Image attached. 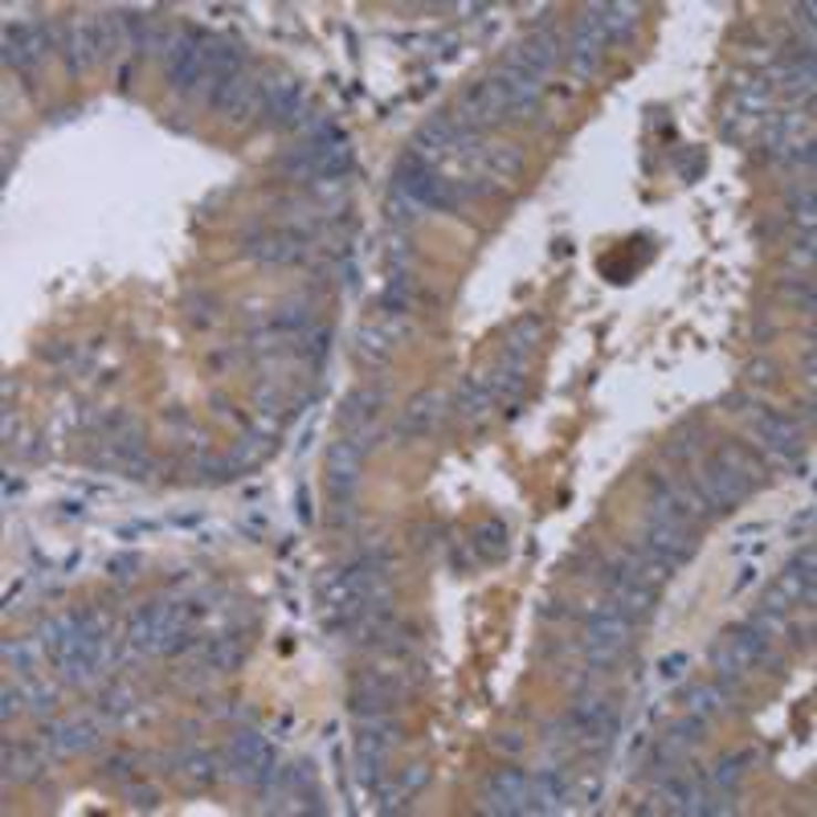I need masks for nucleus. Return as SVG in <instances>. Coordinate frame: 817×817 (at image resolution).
<instances>
[{
    "label": "nucleus",
    "instance_id": "nucleus-47",
    "mask_svg": "<svg viewBox=\"0 0 817 817\" xmlns=\"http://www.w3.org/2000/svg\"><path fill=\"white\" fill-rule=\"evenodd\" d=\"M744 380H748V385H756V389H773V385L781 380L777 360H768V356H756V360L744 368Z\"/></svg>",
    "mask_w": 817,
    "mask_h": 817
},
{
    "label": "nucleus",
    "instance_id": "nucleus-3",
    "mask_svg": "<svg viewBox=\"0 0 817 817\" xmlns=\"http://www.w3.org/2000/svg\"><path fill=\"white\" fill-rule=\"evenodd\" d=\"M127 646L135 654H176L188 646V609L172 601H151L127 621Z\"/></svg>",
    "mask_w": 817,
    "mask_h": 817
},
{
    "label": "nucleus",
    "instance_id": "nucleus-14",
    "mask_svg": "<svg viewBox=\"0 0 817 817\" xmlns=\"http://www.w3.org/2000/svg\"><path fill=\"white\" fill-rule=\"evenodd\" d=\"M397 724H389L385 715H373L368 724L360 727V736H356V768H360V781L368 789H376V781L385 773V761H389V752L397 748Z\"/></svg>",
    "mask_w": 817,
    "mask_h": 817
},
{
    "label": "nucleus",
    "instance_id": "nucleus-10",
    "mask_svg": "<svg viewBox=\"0 0 817 817\" xmlns=\"http://www.w3.org/2000/svg\"><path fill=\"white\" fill-rule=\"evenodd\" d=\"M226 761L233 768V777L245 781V785L266 789V785L279 781V752H274V744L262 732H250V727L233 732L226 744Z\"/></svg>",
    "mask_w": 817,
    "mask_h": 817
},
{
    "label": "nucleus",
    "instance_id": "nucleus-58",
    "mask_svg": "<svg viewBox=\"0 0 817 817\" xmlns=\"http://www.w3.org/2000/svg\"><path fill=\"white\" fill-rule=\"evenodd\" d=\"M495 748H499V752H520V748H523V740L515 736V732H503V736H495Z\"/></svg>",
    "mask_w": 817,
    "mask_h": 817
},
{
    "label": "nucleus",
    "instance_id": "nucleus-23",
    "mask_svg": "<svg viewBox=\"0 0 817 817\" xmlns=\"http://www.w3.org/2000/svg\"><path fill=\"white\" fill-rule=\"evenodd\" d=\"M50 54V29L38 25V21H25V25H4V66L9 70H33L41 57Z\"/></svg>",
    "mask_w": 817,
    "mask_h": 817
},
{
    "label": "nucleus",
    "instance_id": "nucleus-4",
    "mask_svg": "<svg viewBox=\"0 0 817 817\" xmlns=\"http://www.w3.org/2000/svg\"><path fill=\"white\" fill-rule=\"evenodd\" d=\"M282 172L298 176V180H339L352 172V144L339 127H320L311 135V144L282 160Z\"/></svg>",
    "mask_w": 817,
    "mask_h": 817
},
{
    "label": "nucleus",
    "instance_id": "nucleus-1",
    "mask_svg": "<svg viewBox=\"0 0 817 817\" xmlns=\"http://www.w3.org/2000/svg\"><path fill=\"white\" fill-rule=\"evenodd\" d=\"M41 650L62 670L66 683L86 687L107 662V626L94 614H62L41 626Z\"/></svg>",
    "mask_w": 817,
    "mask_h": 817
},
{
    "label": "nucleus",
    "instance_id": "nucleus-12",
    "mask_svg": "<svg viewBox=\"0 0 817 817\" xmlns=\"http://www.w3.org/2000/svg\"><path fill=\"white\" fill-rule=\"evenodd\" d=\"M654 561H662L674 573V568H683V564L695 561L699 552V540H695V527H687V523H667V520H646L642 527V540H638Z\"/></svg>",
    "mask_w": 817,
    "mask_h": 817
},
{
    "label": "nucleus",
    "instance_id": "nucleus-26",
    "mask_svg": "<svg viewBox=\"0 0 817 817\" xmlns=\"http://www.w3.org/2000/svg\"><path fill=\"white\" fill-rule=\"evenodd\" d=\"M756 438H761V450L777 462H789V458L802 454V426L797 417L785 413H761L756 417Z\"/></svg>",
    "mask_w": 817,
    "mask_h": 817
},
{
    "label": "nucleus",
    "instance_id": "nucleus-43",
    "mask_svg": "<svg viewBox=\"0 0 817 817\" xmlns=\"http://www.w3.org/2000/svg\"><path fill=\"white\" fill-rule=\"evenodd\" d=\"M205 658H209V667L213 670H238L242 667V658H245V646L238 642V638H217Z\"/></svg>",
    "mask_w": 817,
    "mask_h": 817
},
{
    "label": "nucleus",
    "instance_id": "nucleus-5",
    "mask_svg": "<svg viewBox=\"0 0 817 817\" xmlns=\"http://www.w3.org/2000/svg\"><path fill=\"white\" fill-rule=\"evenodd\" d=\"M814 597H817V552H814V544H805V552H797V556L781 568L777 580L768 585L761 617L781 621V617L789 614V609H797V605H814Z\"/></svg>",
    "mask_w": 817,
    "mask_h": 817
},
{
    "label": "nucleus",
    "instance_id": "nucleus-51",
    "mask_svg": "<svg viewBox=\"0 0 817 817\" xmlns=\"http://www.w3.org/2000/svg\"><path fill=\"white\" fill-rule=\"evenodd\" d=\"M25 691H29V708L33 711H54L57 691L50 683H33V687H25Z\"/></svg>",
    "mask_w": 817,
    "mask_h": 817
},
{
    "label": "nucleus",
    "instance_id": "nucleus-49",
    "mask_svg": "<svg viewBox=\"0 0 817 817\" xmlns=\"http://www.w3.org/2000/svg\"><path fill=\"white\" fill-rule=\"evenodd\" d=\"M781 295L789 298V303H802V311L805 315H814V279H805L802 286H797V282H785V286H781Z\"/></svg>",
    "mask_w": 817,
    "mask_h": 817
},
{
    "label": "nucleus",
    "instance_id": "nucleus-40",
    "mask_svg": "<svg viewBox=\"0 0 817 817\" xmlns=\"http://www.w3.org/2000/svg\"><path fill=\"white\" fill-rule=\"evenodd\" d=\"M540 335H544V320L527 315V320H520L507 332V344H503V352H507V356H520V360H527V356H532V348L540 344Z\"/></svg>",
    "mask_w": 817,
    "mask_h": 817
},
{
    "label": "nucleus",
    "instance_id": "nucleus-17",
    "mask_svg": "<svg viewBox=\"0 0 817 817\" xmlns=\"http://www.w3.org/2000/svg\"><path fill=\"white\" fill-rule=\"evenodd\" d=\"M245 254L266 266H295L311 254V233L303 229H270V233H254L245 242Z\"/></svg>",
    "mask_w": 817,
    "mask_h": 817
},
{
    "label": "nucleus",
    "instance_id": "nucleus-36",
    "mask_svg": "<svg viewBox=\"0 0 817 817\" xmlns=\"http://www.w3.org/2000/svg\"><path fill=\"white\" fill-rule=\"evenodd\" d=\"M491 405H495V392H491V385H486V376H479V380H467V385L458 389L454 409L467 417V421H479V417H486Z\"/></svg>",
    "mask_w": 817,
    "mask_h": 817
},
{
    "label": "nucleus",
    "instance_id": "nucleus-11",
    "mask_svg": "<svg viewBox=\"0 0 817 817\" xmlns=\"http://www.w3.org/2000/svg\"><path fill=\"white\" fill-rule=\"evenodd\" d=\"M209 33L201 29H185L180 38L168 45V82L172 91L192 94L205 82V66H209Z\"/></svg>",
    "mask_w": 817,
    "mask_h": 817
},
{
    "label": "nucleus",
    "instance_id": "nucleus-37",
    "mask_svg": "<svg viewBox=\"0 0 817 817\" xmlns=\"http://www.w3.org/2000/svg\"><path fill=\"white\" fill-rule=\"evenodd\" d=\"M483 164L495 180H515L523 172V151L511 144H483Z\"/></svg>",
    "mask_w": 817,
    "mask_h": 817
},
{
    "label": "nucleus",
    "instance_id": "nucleus-7",
    "mask_svg": "<svg viewBox=\"0 0 817 817\" xmlns=\"http://www.w3.org/2000/svg\"><path fill=\"white\" fill-rule=\"evenodd\" d=\"M368 438H373V429H360V433H339V442L327 446V499L335 507H348L356 486H360Z\"/></svg>",
    "mask_w": 817,
    "mask_h": 817
},
{
    "label": "nucleus",
    "instance_id": "nucleus-13",
    "mask_svg": "<svg viewBox=\"0 0 817 817\" xmlns=\"http://www.w3.org/2000/svg\"><path fill=\"white\" fill-rule=\"evenodd\" d=\"M467 132L483 135L486 127H495V123H503L511 115L507 107V94H503V86H499V78L491 74V78H483L479 86H470L467 94H462V103H458V111H450Z\"/></svg>",
    "mask_w": 817,
    "mask_h": 817
},
{
    "label": "nucleus",
    "instance_id": "nucleus-54",
    "mask_svg": "<svg viewBox=\"0 0 817 817\" xmlns=\"http://www.w3.org/2000/svg\"><path fill=\"white\" fill-rule=\"evenodd\" d=\"M789 262L793 266H814V233H805V238H797V242H793V250H789Z\"/></svg>",
    "mask_w": 817,
    "mask_h": 817
},
{
    "label": "nucleus",
    "instance_id": "nucleus-25",
    "mask_svg": "<svg viewBox=\"0 0 817 817\" xmlns=\"http://www.w3.org/2000/svg\"><path fill=\"white\" fill-rule=\"evenodd\" d=\"M601 585H605V597L621 609V614L630 617V621H646V617L654 614V605H658V589H650V585H638V580H630V576H621L609 564L601 576Z\"/></svg>",
    "mask_w": 817,
    "mask_h": 817
},
{
    "label": "nucleus",
    "instance_id": "nucleus-48",
    "mask_svg": "<svg viewBox=\"0 0 817 817\" xmlns=\"http://www.w3.org/2000/svg\"><path fill=\"white\" fill-rule=\"evenodd\" d=\"M385 311H389V315L409 311V279H405L401 270H397V279L389 282V291H385Z\"/></svg>",
    "mask_w": 817,
    "mask_h": 817
},
{
    "label": "nucleus",
    "instance_id": "nucleus-15",
    "mask_svg": "<svg viewBox=\"0 0 817 817\" xmlns=\"http://www.w3.org/2000/svg\"><path fill=\"white\" fill-rule=\"evenodd\" d=\"M564 727L573 732V740L589 744V748H609V740L617 732V711L609 699H576L573 711L564 715Z\"/></svg>",
    "mask_w": 817,
    "mask_h": 817
},
{
    "label": "nucleus",
    "instance_id": "nucleus-42",
    "mask_svg": "<svg viewBox=\"0 0 817 817\" xmlns=\"http://www.w3.org/2000/svg\"><path fill=\"white\" fill-rule=\"evenodd\" d=\"M744 764H752V752H732V756H724V761L703 777V785H708V789H736V781L744 777Z\"/></svg>",
    "mask_w": 817,
    "mask_h": 817
},
{
    "label": "nucleus",
    "instance_id": "nucleus-53",
    "mask_svg": "<svg viewBox=\"0 0 817 817\" xmlns=\"http://www.w3.org/2000/svg\"><path fill=\"white\" fill-rule=\"evenodd\" d=\"M4 662H9V667L17 662V670H33V646H29V642H4Z\"/></svg>",
    "mask_w": 817,
    "mask_h": 817
},
{
    "label": "nucleus",
    "instance_id": "nucleus-52",
    "mask_svg": "<svg viewBox=\"0 0 817 817\" xmlns=\"http://www.w3.org/2000/svg\"><path fill=\"white\" fill-rule=\"evenodd\" d=\"M135 568H139V556H135V552H123V556H111L107 561V573L115 576V580H132Z\"/></svg>",
    "mask_w": 817,
    "mask_h": 817
},
{
    "label": "nucleus",
    "instance_id": "nucleus-34",
    "mask_svg": "<svg viewBox=\"0 0 817 817\" xmlns=\"http://www.w3.org/2000/svg\"><path fill=\"white\" fill-rule=\"evenodd\" d=\"M176 773L188 781V785H197V789H209V785H217V777H221V768H217V756L205 748H188L180 752V761H176Z\"/></svg>",
    "mask_w": 817,
    "mask_h": 817
},
{
    "label": "nucleus",
    "instance_id": "nucleus-20",
    "mask_svg": "<svg viewBox=\"0 0 817 817\" xmlns=\"http://www.w3.org/2000/svg\"><path fill=\"white\" fill-rule=\"evenodd\" d=\"M605 29L601 21L593 17V9H585V17L576 21L573 29V38H568V66H573V74L580 82H589L593 74H597V66H601V57H605Z\"/></svg>",
    "mask_w": 817,
    "mask_h": 817
},
{
    "label": "nucleus",
    "instance_id": "nucleus-33",
    "mask_svg": "<svg viewBox=\"0 0 817 817\" xmlns=\"http://www.w3.org/2000/svg\"><path fill=\"white\" fill-rule=\"evenodd\" d=\"M66 54H70V70L74 74H82V70L94 66V57L103 54L98 50V29H94V21H74V25L66 29Z\"/></svg>",
    "mask_w": 817,
    "mask_h": 817
},
{
    "label": "nucleus",
    "instance_id": "nucleus-9",
    "mask_svg": "<svg viewBox=\"0 0 817 817\" xmlns=\"http://www.w3.org/2000/svg\"><path fill=\"white\" fill-rule=\"evenodd\" d=\"M630 633H633V621L605 597L585 617V654H589L593 667H614L617 658H621V650L630 646Z\"/></svg>",
    "mask_w": 817,
    "mask_h": 817
},
{
    "label": "nucleus",
    "instance_id": "nucleus-30",
    "mask_svg": "<svg viewBox=\"0 0 817 817\" xmlns=\"http://www.w3.org/2000/svg\"><path fill=\"white\" fill-rule=\"evenodd\" d=\"M593 17L601 21L605 41H626L638 33V21H642V4H630V0H609V4H589Z\"/></svg>",
    "mask_w": 817,
    "mask_h": 817
},
{
    "label": "nucleus",
    "instance_id": "nucleus-38",
    "mask_svg": "<svg viewBox=\"0 0 817 817\" xmlns=\"http://www.w3.org/2000/svg\"><path fill=\"white\" fill-rule=\"evenodd\" d=\"M507 540H511V532L503 520H486L474 527V552H479L483 561H503V556H507Z\"/></svg>",
    "mask_w": 817,
    "mask_h": 817
},
{
    "label": "nucleus",
    "instance_id": "nucleus-32",
    "mask_svg": "<svg viewBox=\"0 0 817 817\" xmlns=\"http://www.w3.org/2000/svg\"><path fill=\"white\" fill-rule=\"evenodd\" d=\"M238 74H245V57L242 50L233 45V41H209V66H205V82L209 86H221V82L238 78Z\"/></svg>",
    "mask_w": 817,
    "mask_h": 817
},
{
    "label": "nucleus",
    "instance_id": "nucleus-28",
    "mask_svg": "<svg viewBox=\"0 0 817 817\" xmlns=\"http://www.w3.org/2000/svg\"><path fill=\"white\" fill-rule=\"evenodd\" d=\"M703 727H708V720L703 715H687V720H679V724L670 727L667 736L654 744V764L658 768H679V764L691 756V748L699 744V736H703Z\"/></svg>",
    "mask_w": 817,
    "mask_h": 817
},
{
    "label": "nucleus",
    "instance_id": "nucleus-60",
    "mask_svg": "<svg viewBox=\"0 0 817 817\" xmlns=\"http://www.w3.org/2000/svg\"><path fill=\"white\" fill-rule=\"evenodd\" d=\"M752 580H756V568H744V576H740V580H736V593H744V589H748Z\"/></svg>",
    "mask_w": 817,
    "mask_h": 817
},
{
    "label": "nucleus",
    "instance_id": "nucleus-44",
    "mask_svg": "<svg viewBox=\"0 0 817 817\" xmlns=\"http://www.w3.org/2000/svg\"><path fill=\"white\" fill-rule=\"evenodd\" d=\"M789 213L793 221L805 229V233H814V221H817V205H814V185H805L802 192L793 188L789 192Z\"/></svg>",
    "mask_w": 817,
    "mask_h": 817
},
{
    "label": "nucleus",
    "instance_id": "nucleus-29",
    "mask_svg": "<svg viewBox=\"0 0 817 817\" xmlns=\"http://www.w3.org/2000/svg\"><path fill=\"white\" fill-rule=\"evenodd\" d=\"M426 781H429L426 764H413V768H405L401 777L380 781V785H376V814H405Z\"/></svg>",
    "mask_w": 817,
    "mask_h": 817
},
{
    "label": "nucleus",
    "instance_id": "nucleus-18",
    "mask_svg": "<svg viewBox=\"0 0 817 817\" xmlns=\"http://www.w3.org/2000/svg\"><path fill=\"white\" fill-rule=\"evenodd\" d=\"M561 57H564L561 38H556L552 29H532V33H527V38H523L520 45H515V50H511L507 66L523 70L527 78L544 82V78L552 74V70L561 66Z\"/></svg>",
    "mask_w": 817,
    "mask_h": 817
},
{
    "label": "nucleus",
    "instance_id": "nucleus-39",
    "mask_svg": "<svg viewBox=\"0 0 817 817\" xmlns=\"http://www.w3.org/2000/svg\"><path fill=\"white\" fill-rule=\"evenodd\" d=\"M683 703H687V711H691V715H703V720H711L715 711L727 708V691H724V687H715V683H695L683 695Z\"/></svg>",
    "mask_w": 817,
    "mask_h": 817
},
{
    "label": "nucleus",
    "instance_id": "nucleus-31",
    "mask_svg": "<svg viewBox=\"0 0 817 817\" xmlns=\"http://www.w3.org/2000/svg\"><path fill=\"white\" fill-rule=\"evenodd\" d=\"M380 405H385V389H380V385H364V389H356L348 401H344V409H339V426L348 429V433L373 429Z\"/></svg>",
    "mask_w": 817,
    "mask_h": 817
},
{
    "label": "nucleus",
    "instance_id": "nucleus-59",
    "mask_svg": "<svg viewBox=\"0 0 817 817\" xmlns=\"http://www.w3.org/2000/svg\"><path fill=\"white\" fill-rule=\"evenodd\" d=\"M809 523H814V507H805L802 515H793L789 532H809Z\"/></svg>",
    "mask_w": 817,
    "mask_h": 817
},
{
    "label": "nucleus",
    "instance_id": "nucleus-55",
    "mask_svg": "<svg viewBox=\"0 0 817 817\" xmlns=\"http://www.w3.org/2000/svg\"><path fill=\"white\" fill-rule=\"evenodd\" d=\"M687 662H691L687 654H670V658H662V662H658V674H662V679L670 683V679H679V674H683Z\"/></svg>",
    "mask_w": 817,
    "mask_h": 817
},
{
    "label": "nucleus",
    "instance_id": "nucleus-35",
    "mask_svg": "<svg viewBox=\"0 0 817 817\" xmlns=\"http://www.w3.org/2000/svg\"><path fill=\"white\" fill-rule=\"evenodd\" d=\"M45 768V761H41L38 752L29 748V744H4V785H25V781H33Z\"/></svg>",
    "mask_w": 817,
    "mask_h": 817
},
{
    "label": "nucleus",
    "instance_id": "nucleus-19",
    "mask_svg": "<svg viewBox=\"0 0 817 817\" xmlns=\"http://www.w3.org/2000/svg\"><path fill=\"white\" fill-rule=\"evenodd\" d=\"M405 695V679L389 674V670H364L356 687H352V711L356 715H385L397 708V699Z\"/></svg>",
    "mask_w": 817,
    "mask_h": 817
},
{
    "label": "nucleus",
    "instance_id": "nucleus-27",
    "mask_svg": "<svg viewBox=\"0 0 817 817\" xmlns=\"http://www.w3.org/2000/svg\"><path fill=\"white\" fill-rule=\"evenodd\" d=\"M573 802L576 789L561 768H540L536 777L527 781V814H561Z\"/></svg>",
    "mask_w": 817,
    "mask_h": 817
},
{
    "label": "nucleus",
    "instance_id": "nucleus-16",
    "mask_svg": "<svg viewBox=\"0 0 817 817\" xmlns=\"http://www.w3.org/2000/svg\"><path fill=\"white\" fill-rule=\"evenodd\" d=\"M527 773L515 768V764H503L495 768L491 777H486V789H483V802L479 809L483 814H495V817H520L527 814Z\"/></svg>",
    "mask_w": 817,
    "mask_h": 817
},
{
    "label": "nucleus",
    "instance_id": "nucleus-45",
    "mask_svg": "<svg viewBox=\"0 0 817 817\" xmlns=\"http://www.w3.org/2000/svg\"><path fill=\"white\" fill-rule=\"evenodd\" d=\"M703 433V429L691 421V426H679L674 433H670V442H667V458L670 462H687V458H695V438Z\"/></svg>",
    "mask_w": 817,
    "mask_h": 817
},
{
    "label": "nucleus",
    "instance_id": "nucleus-24",
    "mask_svg": "<svg viewBox=\"0 0 817 817\" xmlns=\"http://www.w3.org/2000/svg\"><path fill=\"white\" fill-rule=\"evenodd\" d=\"M446 409H450V397H446L442 389H426L417 392L413 401H409V409L401 413V421H397V429H392V438L397 442H413V438H426V433H433V429L442 426Z\"/></svg>",
    "mask_w": 817,
    "mask_h": 817
},
{
    "label": "nucleus",
    "instance_id": "nucleus-50",
    "mask_svg": "<svg viewBox=\"0 0 817 817\" xmlns=\"http://www.w3.org/2000/svg\"><path fill=\"white\" fill-rule=\"evenodd\" d=\"M4 703H0V720H4V724H13V715L21 708H25V699H29V691L25 687H13V683H4Z\"/></svg>",
    "mask_w": 817,
    "mask_h": 817
},
{
    "label": "nucleus",
    "instance_id": "nucleus-21",
    "mask_svg": "<svg viewBox=\"0 0 817 817\" xmlns=\"http://www.w3.org/2000/svg\"><path fill=\"white\" fill-rule=\"evenodd\" d=\"M258 94H262V111L270 115L274 127L298 123V115H303V86H298V78L270 70L266 78L258 82Z\"/></svg>",
    "mask_w": 817,
    "mask_h": 817
},
{
    "label": "nucleus",
    "instance_id": "nucleus-57",
    "mask_svg": "<svg viewBox=\"0 0 817 817\" xmlns=\"http://www.w3.org/2000/svg\"><path fill=\"white\" fill-rule=\"evenodd\" d=\"M132 797H135V809H156V805H160V793L156 789H132Z\"/></svg>",
    "mask_w": 817,
    "mask_h": 817
},
{
    "label": "nucleus",
    "instance_id": "nucleus-2",
    "mask_svg": "<svg viewBox=\"0 0 817 817\" xmlns=\"http://www.w3.org/2000/svg\"><path fill=\"white\" fill-rule=\"evenodd\" d=\"M768 479V470L748 446L724 442L715 454L695 470L691 479V491L699 495V503L708 507V515H727L732 507H740L744 499H752L761 491V483Z\"/></svg>",
    "mask_w": 817,
    "mask_h": 817
},
{
    "label": "nucleus",
    "instance_id": "nucleus-6",
    "mask_svg": "<svg viewBox=\"0 0 817 817\" xmlns=\"http://www.w3.org/2000/svg\"><path fill=\"white\" fill-rule=\"evenodd\" d=\"M392 192L409 197L421 209H458L462 205V188L454 180H446L433 164L417 160V156H405L392 172Z\"/></svg>",
    "mask_w": 817,
    "mask_h": 817
},
{
    "label": "nucleus",
    "instance_id": "nucleus-8",
    "mask_svg": "<svg viewBox=\"0 0 817 817\" xmlns=\"http://www.w3.org/2000/svg\"><path fill=\"white\" fill-rule=\"evenodd\" d=\"M764 654H768V630L761 621H752V626L727 630L720 642L711 646V667L724 683H732V679H744L752 667H761Z\"/></svg>",
    "mask_w": 817,
    "mask_h": 817
},
{
    "label": "nucleus",
    "instance_id": "nucleus-22",
    "mask_svg": "<svg viewBox=\"0 0 817 817\" xmlns=\"http://www.w3.org/2000/svg\"><path fill=\"white\" fill-rule=\"evenodd\" d=\"M41 740H45V752H50V756H82V752L98 748L103 732H98V724L86 720V715H70V720H54V724L41 732Z\"/></svg>",
    "mask_w": 817,
    "mask_h": 817
},
{
    "label": "nucleus",
    "instance_id": "nucleus-56",
    "mask_svg": "<svg viewBox=\"0 0 817 817\" xmlns=\"http://www.w3.org/2000/svg\"><path fill=\"white\" fill-rule=\"evenodd\" d=\"M814 4H809V0H805V4H793V17H797V21H802L805 25V33H809V41H814Z\"/></svg>",
    "mask_w": 817,
    "mask_h": 817
},
{
    "label": "nucleus",
    "instance_id": "nucleus-46",
    "mask_svg": "<svg viewBox=\"0 0 817 817\" xmlns=\"http://www.w3.org/2000/svg\"><path fill=\"white\" fill-rule=\"evenodd\" d=\"M385 213H389L392 226H417L421 221V205H413L409 197H401V192H389V205H385Z\"/></svg>",
    "mask_w": 817,
    "mask_h": 817
},
{
    "label": "nucleus",
    "instance_id": "nucleus-41",
    "mask_svg": "<svg viewBox=\"0 0 817 817\" xmlns=\"http://www.w3.org/2000/svg\"><path fill=\"white\" fill-rule=\"evenodd\" d=\"M389 352H392L389 327H376V323H368V327H360V332H356V356H360L364 364L385 360Z\"/></svg>",
    "mask_w": 817,
    "mask_h": 817
}]
</instances>
